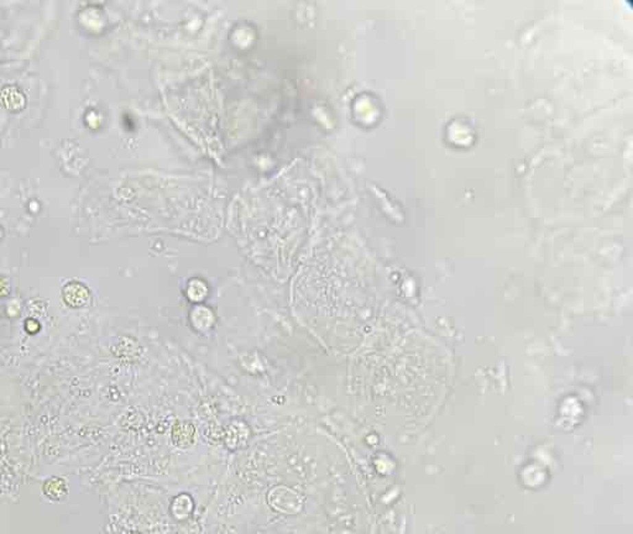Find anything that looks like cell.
Returning a JSON list of instances; mask_svg holds the SVG:
<instances>
[{
  "label": "cell",
  "instance_id": "obj_1",
  "mask_svg": "<svg viewBox=\"0 0 633 534\" xmlns=\"http://www.w3.org/2000/svg\"><path fill=\"white\" fill-rule=\"evenodd\" d=\"M62 299L69 308L78 310L91 305L92 293L81 281H69L63 286Z\"/></svg>",
  "mask_w": 633,
  "mask_h": 534
},
{
  "label": "cell",
  "instance_id": "obj_2",
  "mask_svg": "<svg viewBox=\"0 0 633 534\" xmlns=\"http://www.w3.org/2000/svg\"><path fill=\"white\" fill-rule=\"evenodd\" d=\"M0 103L9 112H21L26 106V95L18 86L8 84L0 92Z\"/></svg>",
  "mask_w": 633,
  "mask_h": 534
},
{
  "label": "cell",
  "instance_id": "obj_3",
  "mask_svg": "<svg viewBox=\"0 0 633 534\" xmlns=\"http://www.w3.org/2000/svg\"><path fill=\"white\" fill-rule=\"evenodd\" d=\"M10 292V283L7 277L0 275V297H5Z\"/></svg>",
  "mask_w": 633,
  "mask_h": 534
},
{
  "label": "cell",
  "instance_id": "obj_4",
  "mask_svg": "<svg viewBox=\"0 0 633 534\" xmlns=\"http://www.w3.org/2000/svg\"><path fill=\"white\" fill-rule=\"evenodd\" d=\"M26 322H27L29 324H32V328H29V329H27V332H29V333H32V334L38 333V330H40V328H41L40 323H38V321H35V319H27Z\"/></svg>",
  "mask_w": 633,
  "mask_h": 534
}]
</instances>
